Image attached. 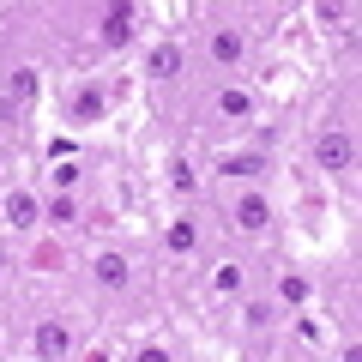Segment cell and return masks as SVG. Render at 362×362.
<instances>
[{
    "instance_id": "6da1fadb",
    "label": "cell",
    "mask_w": 362,
    "mask_h": 362,
    "mask_svg": "<svg viewBox=\"0 0 362 362\" xmlns=\"http://www.w3.org/2000/svg\"><path fill=\"white\" fill-rule=\"evenodd\" d=\"M314 157H320V169H350V139L344 133H320V145H314Z\"/></svg>"
},
{
    "instance_id": "7a4b0ae2",
    "label": "cell",
    "mask_w": 362,
    "mask_h": 362,
    "mask_svg": "<svg viewBox=\"0 0 362 362\" xmlns=\"http://www.w3.org/2000/svg\"><path fill=\"white\" fill-rule=\"evenodd\" d=\"M37 356H42V362L66 356V326H61V320H42V326H37Z\"/></svg>"
},
{
    "instance_id": "3957f363",
    "label": "cell",
    "mask_w": 362,
    "mask_h": 362,
    "mask_svg": "<svg viewBox=\"0 0 362 362\" xmlns=\"http://www.w3.org/2000/svg\"><path fill=\"white\" fill-rule=\"evenodd\" d=\"M211 61H218V66L242 61V30H218V37H211Z\"/></svg>"
},
{
    "instance_id": "277c9868",
    "label": "cell",
    "mask_w": 362,
    "mask_h": 362,
    "mask_svg": "<svg viewBox=\"0 0 362 362\" xmlns=\"http://www.w3.org/2000/svg\"><path fill=\"white\" fill-rule=\"evenodd\" d=\"M235 223H242V230H266V223H272V206H266V199H254V194H247L242 206H235Z\"/></svg>"
},
{
    "instance_id": "5b68a950",
    "label": "cell",
    "mask_w": 362,
    "mask_h": 362,
    "mask_svg": "<svg viewBox=\"0 0 362 362\" xmlns=\"http://www.w3.org/2000/svg\"><path fill=\"white\" fill-rule=\"evenodd\" d=\"M103 37L109 42H127L133 37V6H109V13H103Z\"/></svg>"
},
{
    "instance_id": "8992f818",
    "label": "cell",
    "mask_w": 362,
    "mask_h": 362,
    "mask_svg": "<svg viewBox=\"0 0 362 362\" xmlns=\"http://www.w3.org/2000/svg\"><path fill=\"white\" fill-rule=\"evenodd\" d=\"M145 66H151V78H175L181 73V49H175V42H163V49H151V61H145Z\"/></svg>"
},
{
    "instance_id": "52a82bcc",
    "label": "cell",
    "mask_w": 362,
    "mask_h": 362,
    "mask_svg": "<svg viewBox=\"0 0 362 362\" xmlns=\"http://www.w3.org/2000/svg\"><path fill=\"white\" fill-rule=\"evenodd\" d=\"M97 278H103L109 290H127V259L121 254H97Z\"/></svg>"
},
{
    "instance_id": "ba28073f",
    "label": "cell",
    "mask_w": 362,
    "mask_h": 362,
    "mask_svg": "<svg viewBox=\"0 0 362 362\" xmlns=\"http://www.w3.org/2000/svg\"><path fill=\"white\" fill-rule=\"evenodd\" d=\"M6 218H13L18 230H25V223H37L42 211H37V199H30V194H13V199H6Z\"/></svg>"
},
{
    "instance_id": "9c48e42d",
    "label": "cell",
    "mask_w": 362,
    "mask_h": 362,
    "mask_svg": "<svg viewBox=\"0 0 362 362\" xmlns=\"http://www.w3.org/2000/svg\"><path fill=\"white\" fill-rule=\"evenodd\" d=\"M103 115V90H78L73 97V121H97Z\"/></svg>"
},
{
    "instance_id": "30bf717a",
    "label": "cell",
    "mask_w": 362,
    "mask_h": 362,
    "mask_svg": "<svg viewBox=\"0 0 362 362\" xmlns=\"http://www.w3.org/2000/svg\"><path fill=\"white\" fill-rule=\"evenodd\" d=\"M199 242V230H194V218H175L169 223V247H175V254H187V247Z\"/></svg>"
},
{
    "instance_id": "8fae6325",
    "label": "cell",
    "mask_w": 362,
    "mask_h": 362,
    "mask_svg": "<svg viewBox=\"0 0 362 362\" xmlns=\"http://www.w3.org/2000/svg\"><path fill=\"white\" fill-rule=\"evenodd\" d=\"M218 109H223V115H235V121H247V115H254L247 90H223V97H218Z\"/></svg>"
},
{
    "instance_id": "7c38bea8",
    "label": "cell",
    "mask_w": 362,
    "mask_h": 362,
    "mask_svg": "<svg viewBox=\"0 0 362 362\" xmlns=\"http://www.w3.org/2000/svg\"><path fill=\"white\" fill-rule=\"evenodd\" d=\"M278 296H284V302H308V278L284 272V278H278Z\"/></svg>"
},
{
    "instance_id": "4fadbf2b",
    "label": "cell",
    "mask_w": 362,
    "mask_h": 362,
    "mask_svg": "<svg viewBox=\"0 0 362 362\" xmlns=\"http://www.w3.org/2000/svg\"><path fill=\"white\" fill-rule=\"evenodd\" d=\"M13 90H18V97H37V73H30V66H18V73H13Z\"/></svg>"
},
{
    "instance_id": "5bb4252c",
    "label": "cell",
    "mask_w": 362,
    "mask_h": 362,
    "mask_svg": "<svg viewBox=\"0 0 362 362\" xmlns=\"http://www.w3.org/2000/svg\"><path fill=\"white\" fill-rule=\"evenodd\" d=\"M73 218H78L73 199H54V206H49V223H73Z\"/></svg>"
},
{
    "instance_id": "9a60e30c",
    "label": "cell",
    "mask_w": 362,
    "mask_h": 362,
    "mask_svg": "<svg viewBox=\"0 0 362 362\" xmlns=\"http://www.w3.org/2000/svg\"><path fill=\"white\" fill-rule=\"evenodd\" d=\"M223 169H230V175H254V169H259V157H230Z\"/></svg>"
},
{
    "instance_id": "2e32d148",
    "label": "cell",
    "mask_w": 362,
    "mask_h": 362,
    "mask_svg": "<svg viewBox=\"0 0 362 362\" xmlns=\"http://www.w3.org/2000/svg\"><path fill=\"white\" fill-rule=\"evenodd\" d=\"M139 362H169V350H157V344H145V350H139Z\"/></svg>"
}]
</instances>
